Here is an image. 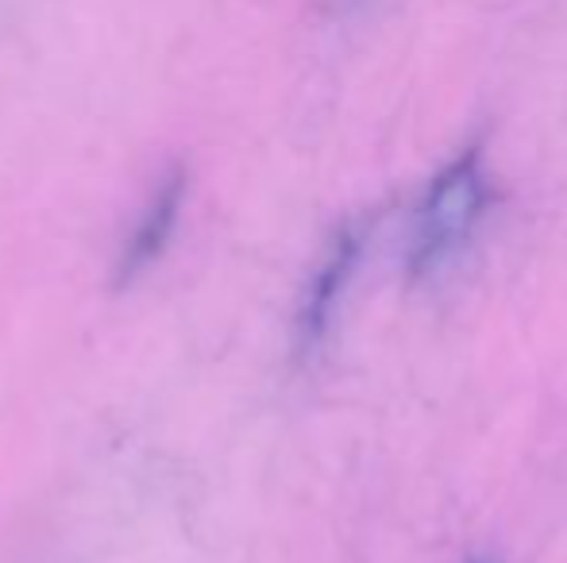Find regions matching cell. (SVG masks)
I'll return each instance as SVG.
<instances>
[{
    "label": "cell",
    "mask_w": 567,
    "mask_h": 563,
    "mask_svg": "<svg viewBox=\"0 0 567 563\" xmlns=\"http://www.w3.org/2000/svg\"><path fill=\"white\" fill-rule=\"evenodd\" d=\"M182 201H186V170H182V166H171V174H166V178L155 186V194L147 197V205H143L140 220H135L124 251H120L116 285L135 282L147 267H155L158 259H163V251L171 248L174 228H178Z\"/></svg>",
    "instance_id": "2"
},
{
    "label": "cell",
    "mask_w": 567,
    "mask_h": 563,
    "mask_svg": "<svg viewBox=\"0 0 567 563\" xmlns=\"http://www.w3.org/2000/svg\"><path fill=\"white\" fill-rule=\"evenodd\" d=\"M359 251H363V236H359L355 228H343L337 236V243H332L329 259H324L321 271H317L313 285H309L306 305H301V316H298L301 347H306V352H313V347L324 340V332H329L343 285H348L351 271H355Z\"/></svg>",
    "instance_id": "3"
},
{
    "label": "cell",
    "mask_w": 567,
    "mask_h": 563,
    "mask_svg": "<svg viewBox=\"0 0 567 563\" xmlns=\"http://www.w3.org/2000/svg\"><path fill=\"white\" fill-rule=\"evenodd\" d=\"M491 189H486L483 158L478 150H463L452 158L433 186L425 189L417 209V225H413L410 243V274L417 282H433L460 259L467 240L475 236L478 217L486 212Z\"/></svg>",
    "instance_id": "1"
}]
</instances>
